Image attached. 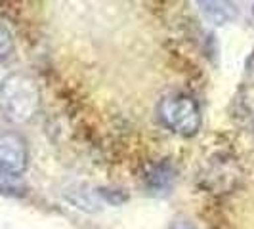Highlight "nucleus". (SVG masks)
Listing matches in <instances>:
<instances>
[{"label": "nucleus", "mask_w": 254, "mask_h": 229, "mask_svg": "<svg viewBox=\"0 0 254 229\" xmlns=\"http://www.w3.org/2000/svg\"><path fill=\"white\" fill-rule=\"evenodd\" d=\"M40 111V88L27 73H12L0 82V114L12 124H27Z\"/></svg>", "instance_id": "f257e3e1"}, {"label": "nucleus", "mask_w": 254, "mask_h": 229, "mask_svg": "<svg viewBox=\"0 0 254 229\" xmlns=\"http://www.w3.org/2000/svg\"><path fill=\"white\" fill-rule=\"evenodd\" d=\"M159 118L170 132L178 136H195L201 128L203 116L199 103L188 94H168L159 103Z\"/></svg>", "instance_id": "f03ea898"}, {"label": "nucleus", "mask_w": 254, "mask_h": 229, "mask_svg": "<svg viewBox=\"0 0 254 229\" xmlns=\"http://www.w3.org/2000/svg\"><path fill=\"white\" fill-rule=\"evenodd\" d=\"M29 165V147L21 134L0 132V172L8 176H21Z\"/></svg>", "instance_id": "7ed1b4c3"}, {"label": "nucleus", "mask_w": 254, "mask_h": 229, "mask_svg": "<svg viewBox=\"0 0 254 229\" xmlns=\"http://www.w3.org/2000/svg\"><path fill=\"white\" fill-rule=\"evenodd\" d=\"M203 12L216 25H224L235 17V8L228 2H201Z\"/></svg>", "instance_id": "20e7f679"}, {"label": "nucleus", "mask_w": 254, "mask_h": 229, "mask_svg": "<svg viewBox=\"0 0 254 229\" xmlns=\"http://www.w3.org/2000/svg\"><path fill=\"white\" fill-rule=\"evenodd\" d=\"M13 54V38L12 33L0 23V63L10 59Z\"/></svg>", "instance_id": "39448f33"}, {"label": "nucleus", "mask_w": 254, "mask_h": 229, "mask_svg": "<svg viewBox=\"0 0 254 229\" xmlns=\"http://www.w3.org/2000/svg\"><path fill=\"white\" fill-rule=\"evenodd\" d=\"M170 229H193V228H190V226H188V224H184V222H176Z\"/></svg>", "instance_id": "423d86ee"}, {"label": "nucleus", "mask_w": 254, "mask_h": 229, "mask_svg": "<svg viewBox=\"0 0 254 229\" xmlns=\"http://www.w3.org/2000/svg\"><path fill=\"white\" fill-rule=\"evenodd\" d=\"M253 13H254V8H253Z\"/></svg>", "instance_id": "0eeeda50"}]
</instances>
